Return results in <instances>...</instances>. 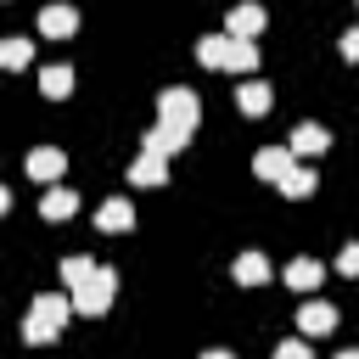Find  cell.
<instances>
[{"label":"cell","instance_id":"9a60e30c","mask_svg":"<svg viewBox=\"0 0 359 359\" xmlns=\"http://www.w3.org/2000/svg\"><path fill=\"white\" fill-rule=\"evenodd\" d=\"M236 101H241V112H247V118H258V112H269V84L247 79V84L236 90Z\"/></svg>","mask_w":359,"mask_h":359},{"label":"cell","instance_id":"7c38bea8","mask_svg":"<svg viewBox=\"0 0 359 359\" xmlns=\"http://www.w3.org/2000/svg\"><path fill=\"white\" fill-rule=\"evenodd\" d=\"M95 224L118 236V230H129V224H135V208H129L123 196H112V202H101V213H95Z\"/></svg>","mask_w":359,"mask_h":359},{"label":"cell","instance_id":"7a4b0ae2","mask_svg":"<svg viewBox=\"0 0 359 359\" xmlns=\"http://www.w3.org/2000/svg\"><path fill=\"white\" fill-rule=\"evenodd\" d=\"M196 56H202V67H224V73L258 67V45H247V39H236V34H208V39L196 45Z\"/></svg>","mask_w":359,"mask_h":359},{"label":"cell","instance_id":"3957f363","mask_svg":"<svg viewBox=\"0 0 359 359\" xmlns=\"http://www.w3.org/2000/svg\"><path fill=\"white\" fill-rule=\"evenodd\" d=\"M157 112H163V129L191 135V129H196V118H202V101H196L191 90H163V95H157Z\"/></svg>","mask_w":359,"mask_h":359},{"label":"cell","instance_id":"8fae6325","mask_svg":"<svg viewBox=\"0 0 359 359\" xmlns=\"http://www.w3.org/2000/svg\"><path fill=\"white\" fill-rule=\"evenodd\" d=\"M320 280H325V269H320L314 258H292V264H286V286H292V292H314Z\"/></svg>","mask_w":359,"mask_h":359},{"label":"cell","instance_id":"30bf717a","mask_svg":"<svg viewBox=\"0 0 359 359\" xmlns=\"http://www.w3.org/2000/svg\"><path fill=\"white\" fill-rule=\"evenodd\" d=\"M129 180H135V185H163V180H168V163H163L157 151H140V157L129 163Z\"/></svg>","mask_w":359,"mask_h":359},{"label":"cell","instance_id":"603a6c76","mask_svg":"<svg viewBox=\"0 0 359 359\" xmlns=\"http://www.w3.org/2000/svg\"><path fill=\"white\" fill-rule=\"evenodd\" d=\"M275 359H309V342H303V337H292V342H280V348H275Z\"/></svg>","mask_w":359,"mask_h":359},{"label":"cell","instance_id":"d4e9b609","mask_svg":"<svg viewBox=\"0 0 359 359\" xmlns=\"http://www.w3.org/2000/svg\"><path fill=\"white\" fill-rule=\"evenodd\" d=\"M202 359H236V353H230V348H208Z\"/></svg>","mask_w":359,"mask_h":359},{"label":"cell","instance_id":"484cf974","mask_svg":"<svg viewBox=\"0 0 359 359\" xmlns=\"http://www.w3.org/2000/svg\"><path fill=\"white\" fill-rule=\"evenodd\" d=\"M6 208H11V191H6V185H0V213H6Z\"/></svg>","mask_w":359,"mask_h":359},{"label":"cell","instance_id":"ac0fdd59","mask_svg":"<svg viewBox=\"0 0 359 359\" xmlns=\"http://www.w3.org/2000/svg\"><path fill=\"white\" fill-rule=\"evenodd\" d=\"M28 62H34V45H28V39H6V45H0V67H6V73H22Z\"/></svg>","mask_w":359,"mask_h":359},{"label":"cell","instance_id":"9c48e42d","mask_svg":"<svg viewBox=\"0 0 359 359\" xmlns=\"http://www.w3.org/2000/svg\"><path fill=\"white\" fill-rule=\"evenodd\" d=\"M73 28H79V11H73V6H45V11H39V34L67 39Z\"/></svg>","mask_w":359,"mask_h":359},{"label":"cell","instance_id":"4fadbf2b","mask_svg":"<svg viewBox=\"0 0 359 359\" xmlns=\"http://www.w3.org/2000/svg\"><path fill=\"white\" fill-rule=\"evenodd\" d=\"M230 275H236L241 286H264V280H269V258H264V252H241Z\"/></svg>","mask_w":359,"mask_h":359},{"label":"cell","instance_id":"cb8c5ba5","mask_svg":"<svg viewBox=\"0 0 359 359\" xmlns=\"http://www.w3.org/2000/svg\"><path fill=\"white\" fill-rule=\"evenodd\" d=\"M342 56H348V62H359V28H348V34H342Z\"/></svg>","mask_w":359,"mask_h":359},{"label":"cell","instance_id":"44dd1931","mask_svg":"<svg viewBox=\"0 0 359 359\" xmlns=\"http://www.w3.org/2000/svg\"><path fill=\"white\" fill-rule=\"evenodd\" d=\"M56 331H62V325H50L45 314H34V309H28V320H22V342H50Z\"/></svg>","mask_w":359,"mask_h":359},{"label":"cell","instance_id":"277c9868","mask_svg":"<svg viewBox=\"0 0 359 359\" xmlns=\"http://www.w3.org/2000/svg\"><path fill=\"white\" fill-rule=\"evenodd\" d=\"M292 168H297L292 146H264V151H252V174H258V180H269V185H280Z\"/></svg>","mask_w":359,"mask_h":359},{"label":"cell","instance_id":"ffe728a7","mask_svg":"<svg viewBox=\"0 0 359 359\" xmlns=\"http://www.w3.org/2000/svg\"><path fill=\"white\" fill-rule=\"evenodd\" d=\"M314 185H320V180H314V168H303V163H297V168L280 180V191H286V196H309Z\"/></svg>","mask_w":359,"mask_h":359},{"label":"cell","instance_id":"2e32d148","mask_svg":"<svg viewBox=\"0 0 359 359\" xmlns=\"http://www.w3.org/2000/svg\"><path fill=\"white\" fill-rule=\"evenodd\" d=\"M39 90H45L50 101H62V95L73 90V67H62V62H56V67H45V73H39Z\"/></svg>","mask_w":359,"mask_h":359},{"label":"cell","instance_id":"8992f818","mask_svg":"<svg viewBox=\"0 0 359 359\" xmlns=\"http://www.w3.org/2000/svg\"><path fill=\"white\" fill-rule=\"evenodd\" d=\"M297 331H303V337H325V331H337V309L320 303V297H309V303L297 309Z\"/></svg>","mask_w":359,"mask_h":359},{"label":"cell","instance_id":"d6986e66","mask_svg":"<svg viewBox=\"0 0 359 359\" xmlns=\"http://www.w3.org/2000/svg\"><path fill=\"white\" fill-rule=\"evenodd\" d=\"M185 140H191V135H174V129H163V123H157V129L146 135V151H157V157H168V151H180Z\"/></svg>","mask_w":359,"mask_h":359},{"label":"cell","instance_id":"5bb4252c","mask_svg":"<svg viewBox=\"0 0 359 359\" xmlns=\"http://www.w3.org/2000/svg\"><path fill=\"white\" fill-rule=\"evenodd\" d=\"M258 28H264V6H236V11H230V34H236V39H252Z\"/></svg>","mask_w":359,"mask_h":359},{"label":"cell","instance_id":"7402d4cb","mask_svg":"<svg viewBox=\"0 0 359 359\" xmlns=\"http://www.w3.org/2000/svg\"><path fill=\"white\" fill-rule=\"evenodd\" d=\"M337 269H342V275H353V280H359V241H353V247H342V252H337Z\"/></svg>","mask_w":359,"mask_h":359},{"label":"cell","instance_id":"ba28073f","mask_svg":"<svg viewBox=\"0 0 359 359\" xmlns=\"http://www.w3.org/2000/svg\"><path fill=\"white\" fill-rule=\"evenodd\" d=\"M286 146H292V157H320V151H325V146H331V135H325V129H320V123H297V129H292V140H286Z\"/></svg>","mask_w":359,"mask_h":359},{"label":"cell","instance_id":"5b68a950","mask_svg":"<svg viewBox=\"0 0 359 359\" xmlns=\"http://www.w3.org/2000/svg\"><path fill=\"white\" fill-rule=\"evenodd\" d=\"M67 174V157L56 151V146H34L28 151V180H39V185H56Z\"/></svg>","mask_w":359,"mask_h":359},{"label":"cell","instance_id":"4316f807","mask_svg":"<svg viewBox=\"0 0 359 359\" xmlns=\"http://www.w3.org/2000/svg\"><path fill=\"white\" fill-rule=\"evenodd\" d=\"M337 359H359V348H348V353H337Z\"/></svg>","mask_w":359,"mask_h":359},{"label":"cell","instance_id":"e0dca14e","mask_svg":"<svg viewBox=\"0 0 359 359\" xmlns=\"http://www.w3.org/2000/svg\"><path fill=\"white\" fill-rule=\"evenodd\" d=\"M67 309H73V297H62V292H39V297H34V314H45L50 325H62Z\"/></svg>","mask_w":359,"mask_h":359},{"label":"cell","instance_id":"52a82bcc","mask_svg":"<svg viewBox=\"0 0 359 359\" xmlns=\"http://www.w3.org/2000/svg\"><path fill=\"white\" fill-rule=\"evenodd\" d=\"M39 213H45L50 224H62V219H73V213H79V196H73L67 185H45V196H39Z\"/></svg>","mask_w":359,"mask_h":359},{"label":"cell","instance_id":"6da1fadb","mask_svg":"<svg viewBox=\"0 0 359 359\" xmlns=\"http://www.w3.org/2000/svg\"><path fill=\"white\" fill-rule=\"evenodd\" d=\"M62 280L73 286V309L79 314H107V303L118 292V275L107 264H90V258H67L62 264Z\"/></svg>","mask_w":359,"mask_h":359}]
</instances>
